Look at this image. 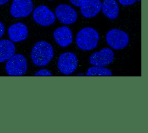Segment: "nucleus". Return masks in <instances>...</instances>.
<instances>
[{"label":"nucleus","instance_id":"9b49d317","mask_svg":"<svg viewBox=\"0 0 148 133\" xmlns=\"http://www.w3.org/2000/svg\"><path fill=\"white\" fill-rule=\"evenodd\" d=\"M53 36L56 43L62 47H66L72 42V33L69 28L62 26L56 29Z\"/></svg>","mask_w":148,"mask_h":133},{"label":"nucleus","instance_id":"1a4fd4ad","mask_svg":"<svg viewBox=\"0 0 148 133\" xmlns=\"http://www.w3.org/2000/svg\"><path fill=\"white\" fill-rule=\"evenodd\" d=\"M114 58L113 51L108 47H105L100 51L93 53L90 56V63L94 66H106L112 62Z\"/></svg>","mask_w":148,"mask_h":133},{"label":"nucleus","instance_id":"0eeeda50","mask_svg":"<svg viewBox=\"0 0 148 133\" xmlns=\"http://www.w3.org/2000/svg\"><path fill=\"white\" fill-rule=\"evenodd\" d=\"M33 19L35 21L43 26H49L54 23L56 16L46 6L40 5L36 7L33 12Z\"/></svg>","mask_w":148,"mask_h":133},{"label":"nucleus","instance_id":"f257e3e1","mask_svg":"<svg viewBox=\"0 0 148 133\" xmlns=\"http://www.w3.org/2000/svg\"><path fill=\"white\" fill-rule=\"evenodd\" d=\"M54 55L52 46L45 40H40L34 46L31 57L34 64L37 66L46 65L53 58Z\"/></svg>","mask_w":148,"mask_h":133},{"label":"nucleus","instance_id":"6e6552de","mask_svg":"<svg viewBox=\"0 0 148 133\" xmlns=\"http://www.w3.org/2000/svg\"><path fill=\"white\" fill-rule=\"evenodd\" d=\"M55 14L58 20L64 24H72L76 21L77 18L76 10L66 4L58 5L55 9Z\"/></svg>","mask_w":148,"mask_h":133},{"label":"nucleus","instance_id":"9d476101","mask_svg":"<svg viewBox=\"0 0 148 133\" xmlns=\"http://www.w3.org/2000/svg\"><path fill=\"white\" fill-rule=\"evenodd\" d=\"M28 29L23 23H17L11 25L8 28V35L11 41L19 42L25 40L28 36Z\"/></svg>","mask_w":148,"mask_h":133},{"label":"nucleus","instance_id":"6ab92c4d","mask_svg":"<svg viewBox=\"0 0 148 133\" xmlns=\"http://www.w3.org/2000/svg\"><path fill=\"white\" fill-rule=\"evenodd\" d=\"M5 31V28L4 24L0 21V38L4 34Z\"/></svg>","mask_w":148,"mask_h":133},{"label":"nucleus","instance_id":"20e7f679","mask_svg":"<svg viewBox=\"0 0 148 133\" xmlns=\"http://www.w3.org/2000/svg\"><path fill=\"white\" fill-rule=\"evenodd\" d=\"M108 44L115 50L125 48L128 44L129 36L124 31L119 29H113L108 31L106 35Z\"/></svg>","mask_w":148,"mask_h":133},{"label":"nucleus","instance_id":"423d86ee","mask_svg":"<svg viewBox=\"0 0 148 133\" xmlns=\"http://www.w3.org/2000/svg\"><path fill=\"white\" fill-rule=\"evenodd\" d=\"M34 9L31 0H13L10 6V14L15 18L25 17L29 15Z\"/></svg>","mask_w":148,"mask_h":133},{"label":"nucleus","instance_id":"dca6fc26","mask_svg":"<svg viewBox=\"0 0 148 133\" xmlns=\"http://www.w3.org/2000/svg\"><path fill=\"white\" fill-rule=\"evenodd\" d=\"M35 76H52L51 73L46 69H42L34 75Z\"/></svg>","mask_w":148,"mask_h":133},{"label":"nucleus","instance_id":"412c9836","mask_svg":"<svg viewBox=\"0 0 148 133\" xmlns=\"http://www.w3.org/2000/svg\"><path fill=\"white\" fill-rule=\"evenodd\" d=\"M49 1H53V0H49Z\"/></svg>","mask_w":148,"mask_h":133},{"label":"nucleus","instance_id":"f8f14e48","mask_svg":"<svg viewBox=\"0 0 148 133\" xmlns=\"http://www.w3.org/2000/svg\"><path fill=\"white\" fill-rule=\"evenodd\" d=\"M101 6L100 0H86L80 6V12L85 17H92L99 12Z\"/></svg>","mask_w":148,"mask_h":133},{"label":"nucleus","instance_id":"f03ea898","mask_svg":"<svg viewBox=\"0 0 148 133\" xmlns=\"http://www.w3.org/2000/svg\"><path fill=\"white\" fill-rule=\"evenodd\" d=\"M99 39L98 32L91 27H87L78 32L76 42L79 49L83 50H91L97 46Z\"/></svg>","mask_w":148,"mask_h":133},{"label":"nucleus","instance_id":"ddd939ff","mask_svg":"<svg viewBox=\"0 0 148 133\" xmlns=\"http://www.w3.org/2000/svg\"><path fill=\"white\" fill-rule=\"evenodd\" d=\"M15 53V46L13 42L8 39L0 40V62L8 60Z\"/></svg>","mask_w":148,"mask_h":133},{"label":"nucleus","instance_id":"4468645a","mask_svg":"<svg viewBox=\"0 0 148 133\" xmlns=\"http://www.w3.org/2000/svg\"><path fill=\"white\" fill-rule=\"evenodd\" d=\"M101 9L104 15L109 19H115L118 16L119 8L116 0H103Z\"/></svg>","mask_w":148,"mask_h":133},{"label":"nucleus","instance_id":"2eb2a0df","mask_svg":"<svg viewBox=\"0 0 148 133\" xmlns=\"http://www.w3.org/2000/svg\"><path fill=\"white\" fill-rule=\"evenodd\" d=\"M112 72L108 68L101 66H95L88 68L86 76H112Z\"/></svg>","mask_w":148,"mask_h":133},{"label":"nucleus","instance_id":"a211bd4d","mask_svg":"<svg viewBox=\"0 0 148 133\" xmlns=\"http://www.w3.org/2000/svg\"><path fill=\"white\" fill-rule=\"evenodd\" d=\"M86 0H70L71 2L75 6L79 7L81 6Z\"/></svg>","mask_w":148,"mask_h":133},{"label":"nucleus","instance_id":"f3484780","mask_svg":"<svg viewBox=\"0 0 148 133\" xmlns=\"http://www.w3.org/2000/svg\"><path fill=\"white\" fill-rule=\"evenodd\" d=\"M139 2L140 1V0H138ZM136 0H119V2H120V4L124 6H128V5H131L134 3Z\"/></svg>","mask_w":148,"mask_h":133},{"label":"nucleus","instance_id":"39448f33","mask_svg":"<svg viewBox=\"0 0 148 133\" xmlns=\"http://www.w3.org/2000/svg\"><path fill=\"white\" fill-rule=\"evenodd\" d=\"M77 66L76 56L71 52H65L60 55L58 60V68L60 71L66 75L72 74Z\"/></svg>","mask_w":148,"mask_h":133},{"label":"nucleus","instance_id":"aec40b11","mask_svg":"<svg viewBox=\"0 0 148 133\" xmlns=\"http://www.w3.org/2000/svg\"><path fill=\"white\" fill-rule=\"evenodd\" d=\"M9 0H0V5H3L6 3Z\"/></svg>","mask_w":148,"mask_h":133},{"label":"nucleus","instance_id":"7ed1b4c3","mask_svg":"<svg viewBox=\"0 0 148 133\" xmlns=\"http://www.w3.org/2000/svg\"><path fill=\"white\" fill-rule=\"evenodd\" d=\"M5 68L7 73L10 76H22L27 71V60L21 54H15L8 60Z\"/></svg>","mask_w":148,"mask_h":133}]
</instances>
